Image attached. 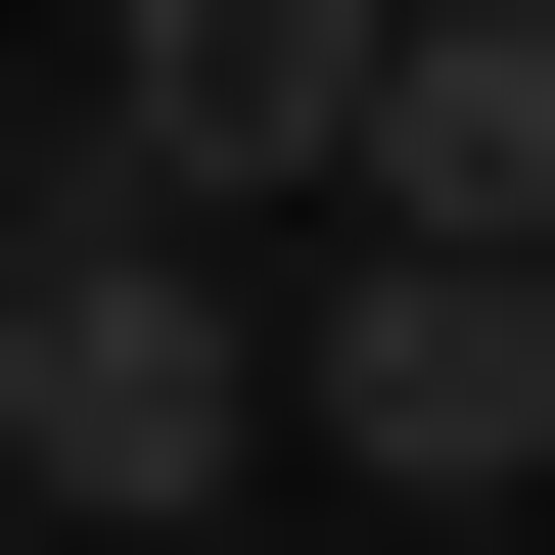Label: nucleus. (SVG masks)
<instances>
[{"mask_svg": "<svg viewBox=\"0 0 555 555\" xmlns=\"http://www.w3.org/2000/svg\"><path fill=\"white\" fill-rule=\"evenodd\" d=\"M278 463L509 509V463H555V232H324V278H278Z\"/></svg>", "mask_w": 555, "mask_h": 555, "instance_id": "obj_2", "label": "nucleus"}, {"mask_svg": "<svg viewBox=\"0 0 555 555\" xmlns=\"http://www.w3.org/2000/svg\"><path fill=\"white\" fill-rule=\"evenodd\" d=\"M324 232H555V0H371V93H324Z\"/></svg>", "mask_w": 555, "mask_h": 555, "instance_id": "obj_4", "label": "nucleus"}, {"mask_svg": "<svg viewBox=\"0 0 555 555\" xmlns=\"http://www.w3.org/2000/svg\"><path fill=\"white\" fill-rule=\"evenodd\" d=\"M232 463H278V278L232 232H139V185H93V232H0V509H232Z\"/></svg>", "mask_w": 555, "mask_h": 555, "instance_id": "obj_1", "label": "nucleus"}, {"mask_svg": "<svg viewBox=\"0 0 555 555\" xmlns=\"http://www.w3.org/2000/svg\"><path fill=\"white\" fill-rule=\"evenodd\" d=\"M324 93H371V0H93V185H139V232H278Z\"/></svg>", "mask_w": 555, "mask_h": 555, "instance_id": "obj_3", "label": "nucleus"}, {"mask_svg": "<svg viewBox=\"0 0 555 555\" xmlns=\"http://www.w3.org/2000/svg\"><path fill=\"white\" fill-rule=\"evenodd\" d=\"M0 232H47V185H0Z\"/></svg>", "mask_w": 555, "mask_h": 555, "instance_id": "obj_5", "label": "nucleus"}]
</instances>
